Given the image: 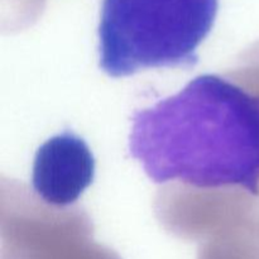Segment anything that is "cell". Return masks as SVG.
Returning <instances> with one entry per match:
<instances>
[{"label":"cell","instance_id":"obj_2","mask_svg":"<svg viewBox=\"0 0 259 259\" xmlns=\"http://www.w3.org/2000/svg\"><path fill=\"white\" fill-rule=\"evenodd\" d=\"M219 0H104L100 67L113 77L157 67H192Z\"/></svg>","mask_w":259,"mask_h":259},{"label":"cell","instance_id":"obj_1","mask_svg":"<svg viewBox=\"0 0 259 259\" xmlns=\"http://www.w3.org/2000/svg\"><path fill=\"white\" fill-rule=\"evenodd\" d=\"M129 152L156 184L239 186L259 196V95L218 75L134 111Z\"/></svg>","mask_w":259,"mask_h":259},{"label":"cell","instance_id":"obj_3","mask_svg":"<svg viewBox=\"0 0 259 259\" xmlns=\"http://www.w3.org/2000/svg\"><path fill=\"white\" fill-rule=\"evenodd\" d=\"M95 158L86 142L65 131L38 148L33 163L32 186L48 205L67 206L93 184Z\"/></svg>","mask_w":259,"mask_h":259}]
</instances>
